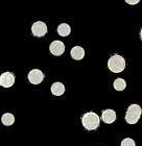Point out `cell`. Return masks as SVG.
I'll return each mask as SVG.
<instances>
[{
    "label": "cell",
    "mask_w": 142,
    "mask_h": 146,
    "mask_svg": "<svg viewBox=\"0 0 142 146\" xmlns=\"http://www.w3.org/2000/svg\"><path fill=\"white\" fill-rule=\"evenodd\" d=\"M100 118L96 113L88 112L85 113L82 117V124L83 126L88 131H94L99 126Z\"/></svg>",
    "instance_id": "1"
},
{
    "label": "cell",
    "mask_w": 142,
    "mask_h": 146,
    "mask_svg": "<svg viewBox=\"0 0 142 146\" xmlns=\"http://www.w3.org/2000/svg\"><path fill=\"white\" fill-rule=\"evenodd\" d=\"M142 114V109L139 104H132L127 108V113H125V121L129 124H136L139 121L140 117Z\"/></svg>",
    "instance_id": "2"
},
{
    "label": "cell",
    "mask_w": 142,
    "mask_h": 146,
    "mask_svg": "<svg viewBox=\"0 0 142 146\" xmlns=\"http://www.w3.org/2000/svg\"><path fill=\"white\" fill-rule=\"evenodd\" d=\"M108 68L113 73H120L125 68V60L119 54H114L108 61Z\"/></svg>",
    "instance_id": "3"
},
{
    "label": "cell",
    "mask_w": 142,
    "mask_h": 146,
    "mask_svg": "<svg viewBox=\"0 0 142 146\" xmlns=\"http://www.w3.org/2000/svg\"><path fill=\"white\" fill-rule=\"evenodd\" d=\"M47 25L46 23H44L43 21H37L35 22L31 26V33L35 36H44L47 34Z\"/></svg>",
    "instance_id": "4"
},
{
    "label": "cell",
    "mask_w": 142,
    "mask_h": 146,
    "mask_svg": "<svg viewBox=\"0 0 142 146\" xmlns=\"http://www.w3.org/2000/svg\"><path fill=\"white\" fill-rule=\"evenodd\" d=\"M15 75L12 72H4L0 75V86L3 88H11L15 84Z\"/></svg>",
    "instance_id": "5"
},
{
    "label": "cell",
    "mask_w": 142,
    "mask_h": 146,
    "mask_svg": "<svg viewBox=\"0 0 142 146\" xmlns=\"http://www.w3.org/2000/svg\"><path fill=\"white\" fill-rule=\"evenodd\" d=\"M27 78L30 84L33 85H39L44 79V73L39 69H33L30 70L27 75Z\"/></svg>",
    "instance_id": "6"
},
{
    "label": "cell",
    "mask_w": 142,
    "mask_h": 146,
    "mask_svg": "<svg viewBox=\"0 0 142 146\" xmlns=\"http://www.w3.org/2000/svg\"><path fill=\"white\" fill-rule=\"evenodd\" d=\"M49 50H50L51 54L55 55V56H60L65 52V44L59 40L53 41L49 46Z\"/></svg>",
    "instance_id": "7"
},
{
    "label": "cell",
    "mask_w": 142,
    "mask_h": 146,
    "mask_svg": "<svg viewBox=\"0 0 142 146\" xmlns=\"http://www.w3.org/2000/svg\"><path fill=\"white\" fill-rule=\"evenodd\" d=\"M101 120L107 124H111L116 120V112L113 110H105L103 111V115H101Z\"/></svg>",
    "instance_id": "8"
},
{
    "label": "cell",
    "mask_w": 142,
    "mask_h": 146,
    "mask_svg": "<svg viewBox=\"0 0 142 146\" xmlns=\"http://www.w3.org/2000/svg\"><path fill=\"white\" fill-rule=\"evenodd\" d=\"M70 55H71V58L73 60H75V61H81L84 58L85 56V50L83 47L81 46H74L72 49H71V51H70Z\"/></svg>",
    "instance_id": "9"
},
{
    "label": "cell",
    "mask_w": 142,
    "mask_h": 146,
    "mask_svg": "<svg viewBox=\"0 0 142 146\" xmlns=\"http://www.w3.org/2000/svg\"><path fill=\"white\" fill-rule=\"evenodd\" d=\"M50 90H51V93L55 96H61V95H63L65 93V86L60 82H53Z\"/></svg>",
    "instance_id": "10"
},
{
    "label": "cell",
    "mask_w": 142,
    "mask_h": 146,
    "mask_svg": "<svg viewBox=\"0 0 142 146\" xmlns=\"http://www.w3.org/2000/svg\"><path fill=\"white\" fill-rule=\"evenodd\" d=\"M71 33V27L69 26V24L67 23H61L57 26V34L61 36H69Z\"/></svg>",
    "instance_id": "11"
},
{
    "label": "cell",
    "mask_w": 142,
    "mask_h": 146,
    "mask_svg": "<svg viewBox=\"0 0 142 146\" xmlns=\"http://www.w3.org/2000/svg\"><path fill=\"white\" fill-rule=\"evenodd\" d=\"M1 122L5 126H11L15 122V116L11 114V113H5V114H3L1 116Z\"/></svg>",
    "instance_id": "12"
},
{
    "label": "cell",
    "mask_w": 142,
    "mask_h": 146,
    "mask_svg": "<svg viewBox=\"0 0 142 146\" xmlns=\"http://www.w3.org/2000/svg\"><path fill=\"white\" fill-rule=\"evenodd\" d=\"M113 86L116 91H123L127 87V82L123 78H116L113 82Z\"/></svg>",
    "instance_id": "13"
},
{
    "label": "cell",
    "mask_w": 142,
    "mask_h": 146,
    "mask_svg": "<svg viewBox=\"0 0 142 146\" xmlns=\"http://www.w3.org/2000/svg\"><path fill=\"white\" fill-rule=\"evenodd\" d=\"M120 146H136V143L132 138H125L121 141Z\"/></svg>",
    "instance_id": "14"
},
{
    "label": "cell",
    "mask_w": 142,
    "mask_h": 146,
    "mask_svg": "<svg viewBox=\"0 0 142 146\" xmlns=\"http://www.w3.org/2000/svg\"><path fill=\"white\" fill-rule=\"evenodd\" d=\"M125 2H127V4L134 5V4H138V3H139L140 1H139V0H134V1H132V0H125Z\"/></svg>",
    "instance_id": "15"
},
{
    "label": "cell",
    "mask_w": 142,
    "mask_h": 146,
    "mask_svg": "<svg viewBox=\"0 0 142 146\" xmlns=\"http://www.w3.org/2000/svg\"><path fill=\"white\" fill-rule=\"evenodd\" d=\"M140 38H141V40H142V28H141V31H140Z\"/></svg>",
    "instance_id": "16"
}]
</instances>
